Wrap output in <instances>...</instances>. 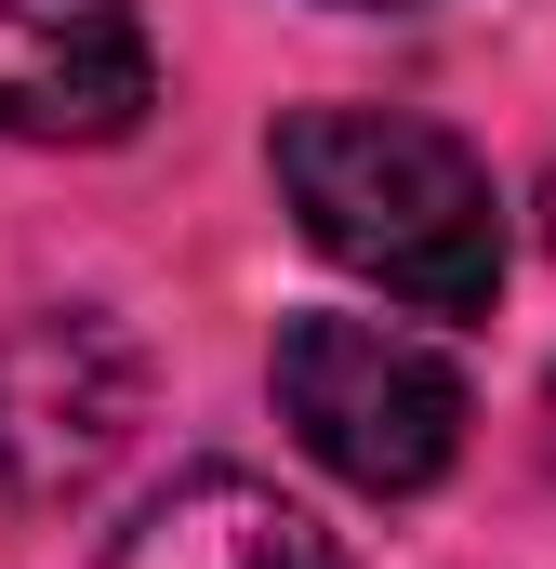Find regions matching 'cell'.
I'll list each match as a JSON object with an SVG mask.
<instances>
[{
  "label": "cell",
  "mask_w": 556,
  "mask_h": 569,
  "mask_svg": "<svg viewBox=\"0 0 556 569\" xmlns=\"http://www.w3.org/2000/svg\"><path fill=\"white\" fill-rule=\"evenodd\" d=\"M266 385H278V425L305 437V463H331L371 503H411L464 463V371L398 318H291Z\"/></svg>",
  "instance_id": "obj_2"
},
{
  "label": "cell",
  "mask_w": 556,
  "mask_h": 569,
  "mask_svg": "<svg viewBox=\"0 0 556 569\" xmlns=\"http://www.w3.org/2000/svg\"><path fill=\"white\" fill-rule=\"evenodd\" d=\"M544 463H556V385H544Z\"/></svg>",
  "instance_id": "obj_6"
},
{
  "label": "cell",
  "mask_w": 556,
  "mask_h": 569,
  "mask_svg": "<svg viewBox=\"0 0 556 569\" xmlns=\"http://www.w3.org/2000/svg\"><path fill=\"white\" fill-rule=\"evenodd\" d=\"M266 172L291 199V226L371 279L411 318H477L504 291V199L490 159L464 133H437L411 107H291L266 133Z\"/></svg>",
  "instance_id": "obj_1"
},
{
  "label": "cell",
  "mask_w": 556,
  "mask_h": 569,
  "mask_svg": "<svg viewBox=\"0 0 556 569\" xmlns=\"http://www.w3.org/2000/svg\"><path fill=\"white\" fill-rule=\"evenodd\" d=\"M93 569H345V557H331V530H318L291 490L239 477V463H199V477H172Z\"/></svg>",
  "instance_id": "obj_5"
},
{
  "label": "cell",
  "mask_w": 556,
  "mask_h": 569,
  "mask_svg": "<svg viewBox=\"0 0 556 569\" xmlns=\"http://www.w3.org/2000/svg\"><path fill=\"white\" fill-rule=\"evenodd\" d=\"M146 358L107 305H40L0 331V490L13 503H67L93 490V463L133 437Z\"/></svg>",
  "instance_id": "obj_3"
},
{
  "label": "cell",
  "mask_w": 556,
  "mask_h": 569,
  "mask_svg": "<svg viewBox=\"0 0 556 569\" xmlns=\"http://www.w3.org/2000/svg\"><path fill=\"white\" fill-rule=\"evenodd\" d=\"M544 239H556V172H544Z\"/></svg>",
  "instance_id": "obj_8"
},
{
  "label": "cell",
  "mask_w": 556,
  "mask_h": 569,
  "mask_svg": "<svg viewBox=\"0 0 556 569\" xmlns=\"http://www.w3.org/2000/svg\"><path fill=\"white\" fill-rule=\"evenodd\" d=\"M345 13H411V0H345Z\"/></svg>",
  "instance_id": "obj_7"
},
{
  "label": "cell",
  "mask_w": 556,
  "mask_h": 569,
  "mask_svg": "<svg viewBox=\"0 0 556 569\" xmlns=\"http://www.w3.org/2000/svg\"><path fill=\"white\" fill-rule=\"evenodd\" d=\"M159 107L133 0H0V146H120Z\"/></svg>",
  "instance_id": "obj_4"
}]
</instances>
